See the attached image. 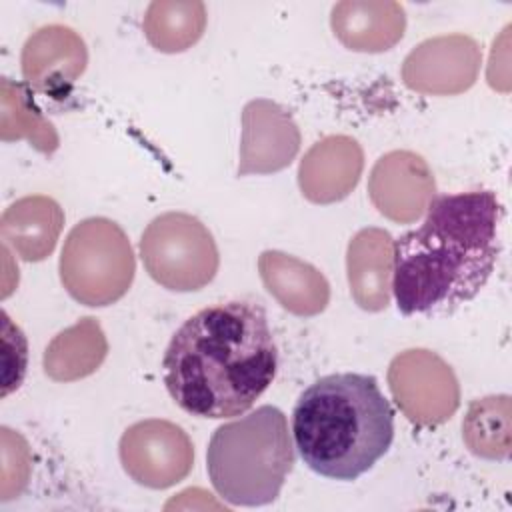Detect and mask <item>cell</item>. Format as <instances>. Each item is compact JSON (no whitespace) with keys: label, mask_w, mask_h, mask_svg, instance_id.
Returning a JSON list of instances; mask_svg holds the SVG:
<instances>
[{"label":"cell","mask_w":512,"mask_h":512,"mask_svg":"<svg viewBox=\"0 0 512 512\" xmlns=\"http://www.w3.org/2000/svg\"><path fill=\"white\" fill-rule=\"evenodd\" d=\"M362 172V150L348 136H328L316 142L304 156L298 172L302 194L312 202L344 198Z\"/></svg>","instance_id":"cell-10"},{"label":"cell","mask_w":512,"mask_h":512,"mask_svg":"<svg viewBox=\"0 0 512 512\" xmlns=\"http://www.w3.org/2000/svg\"><path fill=\"white\" fill-rule=\"evenodd\" d=\"M502 396H490L474 402L468 410L466 420L462 422L464 440L470 450L484 458H506L508 456V440L498 438L494 432L498 422L494 418L496 406Z\"/></svg>","instance_id":"cell-16"},{"label":"cell","mask_w":512,"mask_h":512,"mask_svg":"<svg viewBox=\"0 0 512 512\" xmlns=\"http://www.w3.org/2000/svg\"><path fill=\"white\" fill-rule=\"evenodd\" d=\"M106 340L94 318L58 334L44 354V370L54 380H76L92 374L106 356Z\"/></svg>","instance_id":"cell-15"},{"label":"cell","mask_w":512,"mask_h":512,"mask_svg":"<svg viewBox=\"0 0 512 512\" xmlns=\"http://www.w3.org/2000/svg\"><path fill=\"white\" fill-rule=\"evenodd\" d=\"M292 466L294 446L288 422L276 406H260L218 426L206 452L210 482L232 506L274 502Z\"/></svg>","instance_id":"cell-4"},{"label":"cell","mask_w":512,"mask_h":512,"mask_svg":"<svg viewBox=\"0 0 512 512\" xmlns=\"http://www.w3.org/2000/svg\"><path fill=\"white\" fill-rule=\"evenodd\" d=\"M292 436L312 472L350 482L388 452L394 438V410L374 376L328 374L296 400Z\"/></svg>","instance_id":"cell-3"},{"label":"cell","mask_w":512,"mask_h":512,"mask_svg":"<svg viewBox=\"0 0 512 512\" xmlns=\"http://www.w3.org/2000/svg\"><path fill=\"white\" fill-rule=\"evenodd\" d=\"M278 350L260 304L230 300L202 308L174 332L162 374L172 400L196 418H234L272 384Z\"/></svg>","instance_id":"cell-1"},{"label":"cell","mask_w":512,"mask_h":512,"mask_svg":"<svg viewBox=\"0 0 512 512\" xmlns=\"http://www.w3.org/2000/svg\"><path fill=\"white\" fill-rule=\"evenodd\" d=\"M134 268L128 236L108 218L76 224L60 256V280L66 292L86 306H108L120 300L132 284Z\"/></svg>","instance_id":"cell-5"},{"label":"cell","mask_w":512,"mask_h":512,"mask_svg":"<svg viewBox=\"0 0 512 512\" xmlns=\"http://www.w3.org/2000/svg\"><path fill=\"white\" fill-rule=\"evenodd\" d=\"M62 222L64 214L52 198L28 196L6 208L0 232L14 252L36 262L54 250Z\"/></svg>","instance_id":"cell-14"},{"label":"cell","mask_w":512,"mask_h":512,"mask_svg":"<svg viewBox=\"0 0 512 512\" xmlns=\"http://www.w3.org/2000/svg\"><path fill=\"white\" fill-rule=\"evenodd\" d=\"M140 256L150 278L176 292L204 288L218 270V248L210 230L184 212L156 216L142 234Z\"/></svg>","instance_id":"cell-6"},{"label":"cell","mask_w":512,"mask_h":512,"mask_svg":"<svg viewBox=\"0 0 512 512\" xmlns=\"http://www.w3.org/2000/svg\"><path fill=\"white\" fill-rule=\"evenodd\" d=\"M394 242L386 230L364 228L348 246L350 292L360 308L378 312L390 302Z\"/></svg>","instance_id":"cell-12"},{"label":"cell","mask_w":512,"mask_h":512,"mask_svg":"<svg viewBox=\"0 0 512 512\" xmlns=\"http://www.w3.org/2000/svg\"><path fill=\"white\" fill-rule=\"evenodd\" d=\"M146 28V36L148 40L156 46V50L162 52H174V28H180V32L188 38L190 44H194L204 28V14L200 16H180L178 20H174L172 16H160L152 6L148 8V16L144 22Z\"/></svg>","instance_id":"cell-17"},{"label":"cell","mask_w":512,"mask_h":512,"mask_svg":"<svg viewBox=\"0 0 512 512\" xmlns=\"http://www.w3.org/2000/svg\"><path fill=\"white\" fill-rule=\"evenodd\" d=\"M120 460L134 482L168 488L188 476L194 446L180 426L168 420H144L122 434Z\"/></svg>","instance_id":"cell-8"},{"label":"cell","mask_w":512,"mask_h":512,"mask_svg":"<svg viewBox=\"0 0 512 512\" xmlns=\"http://www.w3.org/2000/svg\"><path fill=\"white\" fill-rule=\"evenodd\" d=\"M502 206L494 192L432 196L424 222L394 242L392 290L402 314H444L488 282L498 252Z\"/></svg>","instance_id":"cell-2"},{"label":"cell","mask_w":512,"mask_h":512,"mask_svg":"<svg viewBox=\"0 0 512 512\" xmlns=\"http://www.w3.org/2000/svg\"><path fill=\"white\" fill-rule=\"evenodd\" d=\"M390 390L416 424H440L458 408V382L450 366L430 350H406L388 370Z\"/></svg>","instance_id":"cell-7"},{"label":"cell","mask_w":512,"mask_h":512,"mask_svg":"<svg viewBox=\"0 0 512 512\" xmlns=\"http://www.w3.org/2000/svg\"><path fill=\"white\" fill-rule=\"evenodd\" d=\"M368 190L378 212L398 222L400 190H404L412 216L418 218L434 196V178L422 156L396 150L376 162Z\"/></svg>","instance_id":"cell-11"},{"label":"cell","mask_w":512,"mask_h":512,"mask_svg":"<svg viewBox=\"0 0 512 512\" xmlns=\"http://www.w3.org/2000/svg\"><path fill=\"white\" fill-rule=\"evenodd\" d=\"M258 268L266 290L288 312L314 316L326 308L330 286L314 266L290 254L266 250L260 254Z\"/></svg>","instance_id":"cell-13"},{"label":"cell","mask_w":512,"mask_h":512,"mask_svg":"<svg viewBox=\"0 0 512 512\" xmlns=\"http://www.w3.org/2000/svg\"><path fill=\"white\" fill-rule=\"evenodd\" d=\"M244 138L238 176L276 172L292 162L300 134L292 118L274 102L252 100L244 108Z\"/></svg>","instance_id":"cell-9"}]
</instances>
